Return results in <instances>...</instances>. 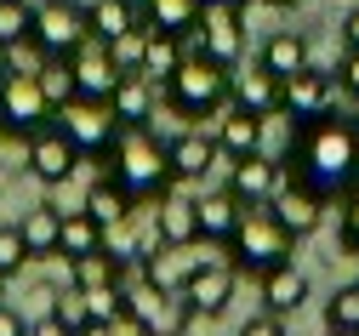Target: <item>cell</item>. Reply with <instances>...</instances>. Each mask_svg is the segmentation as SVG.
Here are the masks:
<instances>
[{"instance_id":"obj_33","label":"cell","mask_w":359,"mask_h":336,"mask_svg":"<svg viewBox=\"0 0 359 336\" xmlns=\"http://www.w3.org/2000/svg\"><path fill=\"white\" fill-rule=\"evenodd\" d=\"M34 80H40V91L52 98V109H63L69 98H74V74H69V58H46L34 69Z\"/></svg>"},{"instance_id":"obj_49","label":"cell","mask_w":359,"mask_h":336,"mask_svg":"<svg viewBox=\"0 0 359 336\" xmlns=\"http://www.w3.org/2000/svg\"><path fill=\"white\" fill-rule=\"evenodd\" d=\"M222 6H240V12H245V6H251V0H222Z\"/></svg>"},{"instance_id":"obj_43","label":"cell","mask_w":359,"mask_h":336,"mask_svg":"<svg viewBox=\"0 0 359 336\" xmlns=\"http://www.w3.org/2000/svg\"><path fill=\"white\" fill-rule=\"evenodd\" d=\"M0 336H29V319L18 314V302L0 297Z\"/></svg>"},{"instance_id":"obj_8","label":"cell","mask_w":359,"mask_h":336,"mask_svg":"<svg viewBox=\"0 0 359 336\" xmlns=\"http://www.w3.org/2000/svg\"><path fill=\"white\" fill-rule=\"evenodd\" d=\"M29 40H34L46 58H69L80 40H92L86 6H74V0H40V6H34V29H29Z\"/></svg>"},{"instance_id":"obj_22","label":"cell","mask_w":359,"mask_h":336,"mask_svg":"<svg viewBox=\"0 0 359 336\" xmlns=\"http://www.w3.org/2000/svg\"><path fill=\"white\" fill-rule=\"evenodd\" d=\"M262 126H268L262 114L229 103V109L217 114V131H211V137H217V149L229 154V160H240V154H257V149H262Z\"/></svg>"},{"instance_id":"obj_42","label":"cell","mask_w":359,"mask_h":336,"mask_svg":"<svg viewBox=\"0 0 359 336\" xmlns=\"http://www.w3.org/2000/svg\"><path fill=\"white\" fill-rule=\"evenodd\" d=\"M337 74H342V91L359 103V52H353V46H342V63H337Z\"/></svg>"},{"instance_id":"obj_17","label":"cell","mask_w":359,"mask_h":336,"mask_svg":"<svg viewBox=\"0 0 359 336\" xmlns=\"http://www.w3.org/2000/svg\"><path fill=\"white\" fill-rule=\"evenodd\" d=\"M194 206H200V239H205V246H229L234 228H240V217H245V200L222 182V188L194 194Z\"/></svg>"},{"instance_id":"obj_15","label":"cell","mask_w":359,"mask_h":336,"mask_svg":"<svg viewBox=\"0 0 359 336\" xmlns=\"http://www.w3.org/2000/svg\"><path fill=\"white\" fill-rule=\"evenodd\" d=\"M331 103H337V80L325 74V69H297L291 80H285V120H313V114H331Z\"/></svg>"},{"instance_id":"obj_27","label":"cell","mask_w":359,"mask_h":336,"mask_svg":"<svg viewBox=\"0 0 359 336\" xmlns=\"http://www.w3.org/2000/svg\"><path fill=\"white\" fill-rule=\"evenodd\" d=\"M262 69H274L280 80H291L297 69H308V40L297 34V29H274L262 40V58H257Z\"/></svg>"},{"instance_id":"obj_51","label":"cell","mask_w":359,"mask_h":336,"mask_svg":"<svg viewBox=\"0 0 359 336\" xmlns=\"http://www.w3.org/2000/svg\"><path fill=\"white\" fill-rule=\"evenodd\" d=\"M0 291H6V279H0Z\"/></svg>"},{"instance_id":"obj_12","label":"cell","mask_w":359,"mask_h":336,"mask_svg":"<svg viewBox=\"0 0 359 336\" xmlns=\"http://www.w3.org/2000/svg\"><path fill=\"white\" fill-rule=\"evenodd\" d=\"M222 160H229V154H222ZM285 177H291V166L274 160V154H262V149L229 160V188H234L245 206H268V200L280 194V182H285Z\"/></svg>"},{"instance_id":"obj_30","label":"cell","mask_w":359,"mask_h":336,"mask_svg":"<svg viewBox=\"0 0 359 336\" xmlns=\"http://www.w3.org/2000/svg\"><path fill=\"white\" fill-rule=\"evenodd\" d=\"M86 251H103V222L80 206V211H63V246H57V257H86Z\"/></svg>"},{"instance_id":"obj_18","label":"cell","mask_w":359,"mask_h":336,"mask_svg":"<svg viewBox=\"0 0 359 336\" xmlns=\"http://www.w3.org/2000/svg\"><path fill=\"white\" fill-rule=\"evenodd\" d=\"M229 103H240V109H251V114H262V120H280V109H285V80L274 74V69H234V98Z\"/></svg>"},{"instance_id":"obj_10","label":"cell","mask_w":359,"mask_h":336,"mask_svg":"<svg viewBox=\"0 0 359 336\" xmlns=\"http://www.w3.org/2000/svg\"><path fill=\"white\" fill-rule=\"evenodd\" d=\"M194 52L211 58V63H222V69H240V52H245V18H240V6L205 0L200 29H194Z\"/></svg>"},{"instance_id":"obj_11","label":"cell","mask_w":359,"mask_h":336,"mask_svg":"<svg viewBox=\"0 0 359 336\" xmlns=\"http://www.w3.org/2000/svg\"><path fill=\"white\" fill-rule=\"evenodd\" d=\"M69 74H74V98H97V103H109L126 69L114 63V46L92 34V40H80L74 52H69Z\"/></svg>"},{"instance_id":"obj_19","label":"cell","mask_w":359,"mask_h":336,"mask_svg":"<svg viewBox=\"0 0 359 336\" xmlns=\"http://www.w3.org/2000/svg\"><path fill=\"white\" fill-rule=\"evenodd\" d=\"M165 154H171V177H177V182H205V171L222 166L217 137H205V131H183V137H171V142H165Z\"/></svg>"},{"instance_id":"obj_5","label":"cell","mask_w":359,"mask_h":336,"mask_svg":"<svg viewBox=\"0 0 359 336\" xmlns=\"http://www.w3.org/2000/svg\"><path fill=\"white\" fill-rule=\"evenodd\" d=\"M126 319L137 325V336H189L194 308H189L183 291H160V285L137 279L126 291Z\"/></svg>"},{"instance_id":"obj_2","label":"cell","mask_w":359,"mask_h":336,"mask_svg":"<svg viewBox=\"0 0 359 336\" xmlns=\"http://www.w3.org/2000/svg\"><path fill=\"white\" fill-rule=\"evenodd\" d=\"M109 177L131 194V206H154L160 194H171V154H165V142L149 131V126H120L114 142H109V154H103Z\"/></svg>"},{"instance_id":"obj_20","label":"cell","mask_w":359,"mask_h":336,"mask_svg":"<svg viewBox=\"0 0 359 336\" xmlns=\"http://www.w3.org/2000/svg\"><path fill=\"white\" fill-rule=\"evenodd\" d=\"M109 109H114L120 126H149L154 109H160V86L149 74H137V69H126L120 86H114V98H109Z\"/></svg>"},{"instance_id":"obj_36","label":"cell","mask_w":359,"mask_h":336,"mask_svg":"<svg viewBox=\"0 0 359 336\" xmlns=\"http://www.w3.org/2000/svg\"><path fill=\"white\" fill-rule=\"evenodd\" d=\"M86 302H92V319H97V325H120V319H126V285L86 291Z\"/></svg>"},{"instance_id":"obj_24","label":"cell","mask_w":359,"mask_h":336,"mask_svg":"<svg viewBox=\"0 0 359 336\" xmlns=\"http://www.w3.org/2000/svg\"><path fill=\"white\" fill-rule=\"evenodd\" d=\"M23 246H29V262L34 257H57V246H63V206H29L23 211Z\"/></svg>"},{"instance_id":"obj_40","label":"cell","mask_w":359,"mask_h":336,"mask_svg":"<svg viewBox=\"0 0 359 336\" xmlns=\"http://www.w3.org/2000/svg\"><path fill=\"white\" fill-rule=\"evenodd\" d=\"M337 239H342V251L359 257V194H342V228H337Z\"/></svg>"},{"instance_id":"obj_34","label":"cell","mask_w":359,"mask_h":336,"mask_svg":"<svg viewBox=\"0 0 359 336\" xmlns=\"http://www.w3.org/2000/svg\"><path fill=\"white\" fill-rule=\"evenodd\" d=\"M29 29H34V6L29 0H0V40L18 46V40H29Z\"/></svg>"},{"instance_id":"obj_44","label":"cell","mask_w":359,"mask_h":336,"mask_svg":"<svg viewBox=\"0 0 359 336\" xmlns=\"http://www.w3.org/2000/svg\"><path fill=\"white\" fill-rule=\"evenodd\" d=\"M342 46H353V52H359V0H353L348 18H342Z\"/></svg>"},{"instance_id":"obj_23","label":"cell","mask_w":359,"mask_h":336,"mask_svg":"<svg viewBox=\"0 0 359 336\" xmlns=\"http://www.w3.org/2000/svg\"><path fill=\"white\" fill-rule=\"evenodd\" d=\"M257 291H262V308H268V314H297V308L308 302V274H302L297 262H280V268H268V274L257 279Z\"/></svg>"},{"instance_id":"obj_48","label":"cell","mask_w":359,"mask_h":336,"mask_svg":"<svg viewBox=\"0 0 359 336\" xmlns=\"http://www.w3.org/2000/svg\"><path fill=\"white\" fill-rule=\"evenodd\" d=\"M268 6H280V12H291V6H297V0H268Z\"/></svg>"},{"instance_id":"obj_9","label":"cell","mask_w":359,"mask_h":336,"mask_svg":"<svg viewBox=\"0 0 359 336\" xmlns=\"http://www.w3.org/2000/svg\"><path fill=\"white\" fill-rule=\"evenodd\" d=\"M57 126H63V137L74 142V149H80V154H92V160L109 154V142H114V131H120L114 109L97 103V98H69V103L57 109Z\"/></svg>"},{"instance_id":"obj_50","label":"cell","mask_w":359,"mask_h":336,"mask_svg":"<svg viewBox=\"0 0 359 336\" xmlns=\"http://www.w3.org/2000/svg\"><path fill=\"white\" fill-rule=\"evenodd\" d=\"M325 336H359V330H325Z\"/></svg>"},{"instance_id":"obj_1","label":"cell","mask_w":359,"mask_h":336,"mask_svg":"<svg viewBox=\"0 0 359 336\" xmlns=\"http://www.w3.org/2000/svg\"><path fill=\"white\" fill-rule=\"evenodd\" d=\"M291 177L308 182L313 194H353L359 182V120L342 114H313V120H291V154H285Z\"/></svg>"},{"instance_id":"obj_31","label":"cell","mask_w":359,"mask_h":336,"mask_svg":"<svg viewBox=\"0 0 359 336\" xmlns=\"http://www.w3.org/2000/svg\"><path fill=\"white\" fill-rule=\"evenodd\" d=\"M86 211H92L103 228H114V222H131V194L114 182V177H103L92 194H86Z\"/></svg>"},{"instance_id":"obj_39","label":"cell","mask_w":359,"mask_h":336,"mask_svg":"<svg viewBox=\"0 0 359 336\" xmlns=\"http://www.w3.org/2000/svg\"><path fill=\"white\" fill-rule=\"evenodd\" d=\"M18 314H23L29 325L52 319V314H57V291H52V285H34V291H29V302H18Z\"/></svg>"},{"instance_id":"obj_47","label":"cell","mask_w":359,"mask_h":336,"mask_svg":"<svg viewBox=\"0 0 359 336\" xmlns=\"http://www.w3.org/2000/svg\"><path fill=\"white\" fill-rule=\"evenodd\" d=\"M6 69H12V46L0 40V74H6Z\"/></svg>"},{"instance_id":"obj_7","label":"cell","mask_w":359,"mask_h":336,"mask_svg":"<svg viewBox=\"0 0 359 336\" xmlns=\"http://www.w3.org/2000/svg\"><path fill=\"white\" fill-rule=\"evenodd\" d=\"M23 166H29V177L40 188H63L80 171V149L63 137V126L52 120V126H40L34 137H23Z\"/></svg>"},{"instance_id":"obj_21","label":"cell","mask_w":359,"mask_h":336,"mask_svg":"<svg viewBox=\"0 0 359 336\" xmlns=\"http://www.w3.org/2000/svg\"><path fill=\"white\" fill-rule=\"evenodd\" d=\"M154 228H160V239L165 246H200V206H194V194H160L154 200Z\"/></svg>"},{"instance_id":"obj_32","label":"cell","mask_w":359,"mask_h":336,"mask_svg":"<svg viewBox=\"0 0 359 336\" xmlns=\"http://www.w3.org/2000/svg\"><path fill=\"white\" fill-rule=\"evenodd\" d=\"M325 330H359V279L337 285L325 302Z\"/></svg>"},{"instance_id":"obj_38","label":"cell","mask_w":359,"mask_h":336,"mask_svg":"<svg viewBox=\"0 0 359 336\" xmlns=\"http://www.w3.org/2000/svg\"><path fill=\"white\" fill-rule=\"evenodd\" d=\"M143 46H149V23L126 29V34L114 40V63H120V69H137V63H143Z\"/></svg>"},{"instance_id":"obj_45","label":"cell","mask_w":359,"mask_h":336,"mask_svg":"<svg viewBox=\"0 0 359 336\" xmlns=\"http://www.w3.org/2000/svg\"><path fill=\"white\" fill-rule=\"evenodd\" d=\"M29 336H74V330H69V325H63V319L52 314V319H40V325H29Z\"/></svg>"},{"instance_id":"obj_25","label":"cell","mask_w":359,"mask_h":336,"mask_svg":"<svg viewBox=\"0 0 359 336\" xmlns=\"http://www.w3.org/2000/svg\"><path fill=\"white\" fill-rule=\"evenodd\" d=\"M137 12H143V23H149V29H165V34L194 40L205 0H137Z\"/></svg>"},{"instance_id":"obj_4","label":"cell","mask_w":359,"mask_h":336,"mask_svg":"<svg viewBox=\"0 0 359 336\" xmlns=\"http://www.w3.org/2000/svg\"><path fill=\"white\" fill-rule=\"evenodd\" d=\"M291 246H297V234L268 211V206H245V217H240V228H234V239H229V262L240 268V274H268V268H280V262H291Z\"/></svg>"},{"instance_id":"obj_14","label":"cell","mask_w":359,"mask_h":336,"mask_svg":"<svg viewBox=\"0 0 359 336\" xmlns=\"http://www.w3.org/2000/svg\"><path fill=\"white\" fill-rule=\"evenodd\" d=\"M268 211H274L297 239H308V234H320V222H325V194H313L308 182L285 177V182H280V194L268 200Z\"/></svg>"},{"instance_id":"obj_35","label":"cell","mask_w":359,"mask_h":336,"mask_svg":"<svg viewBox=\"0 0 359 336\" xmlns=\"http://www.w3.org/2000/svg\"><path fill=\"white\" fill-rule=\"evenodd\" d=\"M23 262H29L23 228H18V222H0V279H12V274H18Z\"/></svg>"},{"instance_id":"obj_13","label":"cell","mask_w":359,"mask_h":336,"mask_svg":"<svg viewBox=\"0 0 359 336\" xmlns=\"http://www.w3.org/2000/svg\"><path fill=\"white\" fill-rule=\"evenodd\" d=\"M234 291H240V268H234L229 257H205V262L194 268V279L183 285L189 308H194V314H205V319L229 308V302H234Z\"/></svg>"},{"instance_id":"obj_28","label":"cell","mask_w":359,"mask_h":336,"mask_svg":"<svg viewBox=\"0 0 359 336\" xmlns=\"http://www.w3.org/2000/svg\"><path fill=\"white\" fill-rule=\"evenodd\" d=\"M86 23H92L97 40L114 46L126 29H137V23H143V12H137V0H92V6H86Z\"/></svg>"},{"instance_id":"obj_37","label":"cell","mask_w":359,"mask_h":336,"mask_svg":"<svg viewBox=\"0 0 359 336\" xmlns=\"http://www.w3.org/2000/svg\"><path fill=\"white\" fill-rule=\"evenodd\" d=\"M57 319L69 325V330H80V325H92V302H86V291H57Z\"/></svg>"},{"instance_id":"obj_3","label":"cell","mask_w":359,"mask_h":336,"mask_svg":"<svg viewBox=\"0 0 359 336\" xmlns=\"http://www.w3.org/2000/svg\"><path fill=\"white\" fill-rule=\"evenodd\" d=\"M229 98H234V69H222L200 52H189L183 69L160 86V109L177 120H217L229 109Z\"/></svg>"},{"instance_id":"obj_16","label":"cell","mask_w":359,"mask_h":336,"mask_svg":"<svg viewBox=\"0 0 359 336\" xmlns=\"http://www.w3.org/2000/svg\"><path fill=\"white\" fill-rule=\"evenodd\" d=\"M205 257H211V251H205V239H200V246H160V251H149L137 268H143L149 285H160V291H183Z\"/></svg>"},{"instance_id":"obj_26","label":"cell","mask_w":359,"mask_h":336,"mask_svg":"<svg viewBox=\"0 0 359 336\" xmlns=\"http://www.w3.org/2000/svg\"><path fill=\"white\" fill-rule=\"evenodd\" d=\"M183 58H189V40H183V34L149 29V46H143V63H137V74H149L154 86H165L177 69H183Z\"/></svg>"},{"instance_id":"obj_6","label":"cell","mask_w":359,"mask_h":336,"mask_svg":"<svg viewBox=\"0 0 359 336\" xmlns=\"http://www.w3.org/2000/svg\"><path fill=\"white\" fill-rule=\"evenodd\" d=\"M52 120H57V109H52V98L40 91V80L29 69H6L0 74V126L6 131L34 137L40 126H52Z\"/></svg>"},{"instance_id":"obj_46","label":"cell","mask_w":359,"mask_h":336,"mask_svg":"<svg viewBox=\"0 0 359 336\" xmlns=\"http://www.w3.org/2000/svg\"><path fill=\"white\" fill-rule=\"evenodd\" d=\"M74 336H114V325H97V319H92V325H80Z\"/></svg>"},{"instance_id":"obj_41","label":"cell","mask_w":359,"mask_h":336,"mask_svg":"<svg viewBox=\"0 0 359 336\" xmlns=\"http://www.w3.org/2000/svg\"><path fill=\"white\" fill-rule=\"evenodd\" d=\"M240 336H291V330H285V314H268V308H262V314H251V319L240 325Z\"/></svg>"},{"instance_id":"obj_29","label":"cell","mask_w":359,"mask_h":336,"mask_svg":"<svg viewBox=\"0 0 359 336\" xmlns=\"http://www.w3.org/2000/svg\"><path fill=\"white\" fill-rule=\"evenodd\" d=\"M120 262L109 251H86V257H69V285L74 291H103V285H120Z\"/></svg>"}]
</instances>
